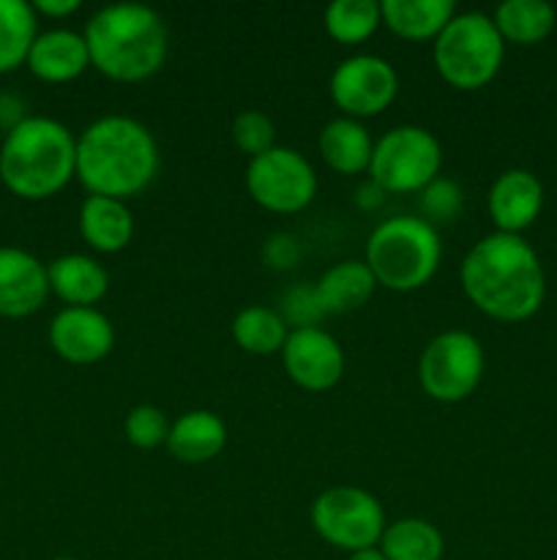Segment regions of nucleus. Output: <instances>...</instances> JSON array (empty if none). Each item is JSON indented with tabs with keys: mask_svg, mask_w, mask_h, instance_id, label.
Masks as SVG:
<instances>
[{
	"mask_svg": "<svg viewBox=\"0 0 557 560\" xmlns=\"http://www.w3.org/2000/svg\"><path fill=\"white\" fill-rule=\"evenodd\" d=\"M459 279L470 304L500 323L530 320L546 299L544 266L522 235L481 238L464 255Z\"/></svg>",
	"mask_w": 557,
	"mask_h": 560,
	"instance_id": "1",
	"label": "nucleus"
},
{
	"mask_svg": "<svg viewBox=\"0 0 557 560\" xmlns=\"http://www.w3.org/2000/svg\"><path fill=\"white\" fill-rule=\"evenodd\" d=\"M158 167L156 137L129 115H104L76 137V180L87 195L126 202L153 184Z\"/></svg>",
	"mask_w": 557,
	"mask_h": 560,
	"instance_id": "2",
	"label": "nucleus"
},
{
	"mask_svg": "<svg viewBox=\"0 0 557 560\" xmlns=\"http://www.w3.org/2000/svg\"><path fill=\"white\" fill-rule=\"evenodd\" d=\"M85 44L91 66L112 82H142L162 71L169 31L156 9L142 3L104 5L87 20Z\"/></svg>",
	"mask_w": 557,
	"mask_h": 560,
	"instance_id": "3",
	"label": "nucleus"
},
{
	"mask_svg": "<svg viewBox=\"0 0 557 560\" xmlns=\"http://www.w3.org/2000/svg\"><path fill=\"white\" fill-rule=\"evenodd\" d=\"M76 178V137L69 126L27 115L0 145V180L22 200H47Z\"/></svg>",
	"mask_w": 557,
	"mask_h": 560,
	"instance_id": "4",
	"label": "nucleus"
},
{
	"mask_svg": "<svg viewBox=\"0 0 557 560\" xmlns=\"http://www.w3.org/2000/svg\"><path fill=\"white\" fill-rule=\"evenodd\" d=\"M364 262L377 279V288L413 293L429 284L440 268V233L420 217L386 219L371 230Z\"/></svg>",
	"mask_w": 557,
	"mask_h": 560,
	"instance_id": "5",
	"label": "nucleus"
},
{
	"mask_svg": "<svg viewBox=\"0 0 557 560\" xmlns=\"http://www.w3.org/2000/svg\"><path fill=\"white\" fill-rule=\"evenodd\" d=\"M437 74L457 91H481L500 71L506 42L484 11L457 14L431 44Z\"/></svg>",
	"mask_w": 557,
	"mask_h": 560,
	"instance_id": "6",
	"label": "nucleus"
},
{
	"mask_svg": "<svg viewBox=\"0 0 557 560\" xmlns=\"http://www.w3.org/2000/svg\"><path fill=\"white\" fill-rule=\"evenodd\" d=\"M442 148L424 126H396L375 142L369 178L386 195H415L440 178Z\"/></svg>",
	"mask_w": 557,
	"mask_h": 560,
	"instance_id": "7",
	"label": "nucleus"
},
{
	"mask_svg": "<svg viewBox=\"0 0 557 560\" xmlns=\"http://www.w3.org/2000/svg\"><path fill=\"white\" fill-rule=\"evenodd\" d=\"M386 525L382 503L360 487H331L311 503L315 534L349 556L380 545Z\"/></svg>",
	"mask_w": 557,
	"mask_h": 560,
	"instance_id": "8",
	"label": "nucleus"
},
{
	"mask_svg": "<svg viewBox=\"0 0 557 560\" xmlns=\"http://www.w3.org/2000/svg\"><path fill=\"white\" fill-rule=\"evenodd\" d=\"M486 359L478 339L467 331H442L418 359V383L435 402H464L484 381Z\"/></svg>",
	"mask_w": 557,
	"mask_h": 560,
	"instance_id": "9",
	"label": "nucleus"
},
{
	"mask_svg": "<svg viewBox=\"0 0 557 560\" xmlns=\"http://www.w3.org/2000/svg\"><path fill=\"white\" fill-rule=\"evenodd\" d=\"M246 191L265 211L289 217L311 206L317 197V173L295 148L276 145L262 156L249 159Z\"/></svg>",
	"mask_w": 557,
	"mask_h": 560,
	"instance_id": "10",
	"label": "nucleus"
},
{
	"mask_svg": "<svg viewBox=\"0 0 557 560\" xmlns=\"http://www.w3.org/2000/svg\"><path fill=\"white\" fill-rule=\"evenodd\" d=\"M399 93V74L380 55L344 58L331 74V98L344 118H377L393 104Z\"/></svg>",
	"mask_w": 557,
	"mask_h": 560,
	"instance_id": "11",
	"label": "nucleus"
},
{
	"mask_svg": "<svg viewBox=\"0 0 557 560\" xmlns=\"http://www.w3.org/2000/svg\"><path fill=\"white\" fill-rule=\"evenodd\" d=\"M282 364L295 386L322 394L344 377V350L320 326L293 328L282 348Z\"/></svg>",
	"mask_w": 557,
	"mask_h": 560,
	"instance_id": "12",
	"label": "nucleus"
},
{
	"mask_svg": "<svg viewBox=\"0 0 557 560\" xmlns=\"http://www.w3.org/2000/svg\"><path fill=\"white\" fill-rule=\"evenodd\" d=\"M49 348L69 364H98L112 353L115 328L96 306H66L49 323Z\"/></svg>",
	"mask_w": 557,
	"mask_h": 560,
	"instance_id": "13",
	"label": "nucleus"
},
{
	"mask_svg": "<svg viewBox=\"0 0 557 560\" xmlns=\"http://www.w3.org/2000/svg\"><path fill=\"white\" fill-rule=\"evenodd\" d=\"M486 211L497 228L495 233L522 235L544 211V186L538 175L522 167L497 175L486 195Z\"/></svg>",
	"mask_w": 557,
	"mask_h": 560,
	"instance_id": "14",
	"label": "nucleus"
},
{
	"mask_svg": "<svg viewBox=\"0 0 557 560\" xmlns=\"http://www.w3.org/2000/svg\"><path fill=\"white\" fill-rule=\"evenodd\" d=\"M47 266L16 246H0V317L22 320L47 304Z\"/></svg>",
	"mask_w": 557,
	"mask_h": 560,
	"instance_id": "15",
	"label": "nucleus"
},
{
	"mask_svg": "<svg viewBox=\"0 0 557 560\" xmlns=\"http://www.w3.org/2000/svg\"><path fill=\"white\" fill-rule=\"evenodd\" d=\"M25 66L36 80L49 82V85H63L74 82L76 77L91 69V55L82 33L55 27V31L38 33L27 52Z\"/></svg>",
	"mask_w": 557,
	"mask_h": 560,
	"instance_id": "16",
	"label": "nucleus"
},
{
	"mask_svg": "<svg viewBox=\"0 0 557 560\" xmlns=\"http://www.w3.org/2000/svg\"><path fill=\"white\" fill-rule=\"evenodd\" d=\"M49 293L66 306H96L109 290V273L91 255H60L47 266Z\"/></svg>",
	"mask_w": 557,
	"mask_h": 560,
	"instance_id": "17",
	"label": "nucleus"
},
{
	"mask_svg": "<svg viewBox=\"0 0 557 560\" xmlns=\"http://www.w3.org/2000/svg\"><path fill=\"white\" fill-rule=\"evenodd\" d=\"M227 446V424L213 410H189L169 424L167 448L178 463L202 465Z\"/></svg>",
	"mask_w": 557,
	"mask_h": 560,
	"instance_id": "18",
	"label": "nucleus"
},
{
	"mask_svg": "<svg viewBox=\"0 0 557 560\" xmlns=\"http://www.w3.org/2000/svg\"><path fill=\"white\" fill-rule=\"evenodd\" d=\"M80 233L91 249L118 255L134 238V213L123 200L87 195L80 206Z\"/></svg>",
	"mask_w": 557,
	"mask_h": 560,
	"instance_id": "19",
	"label": "nucleus"
},
{
	"mask_svg": "<svg viewBox=\"0 0 557 560\" xmlns=\"http://www.w3.org/2000/svg\"><path fill=\"white\" fill-rule=\"evenodd\" d=\"M317 148H320V156L328 164V170L339 175H360L369 173L375 140L360 120L342 115V118H333L331 124L322 126Z\"/></svg>",
	"mask_w": 557,
	"mask_h": 560,
	"instance_id": "20",
	"label": "nucleus"
},
{
	"mask_svg": "<svg viewBox=\"0 0 557 560\" xmlns=\"http://www.w3.org/2000/svg\"><path fill=\"white\" fill-rule=\"evenodd\" d=\"M382 25L404 42H435L457 16L453 0H382Z\"/></svg>",
	"mask_w": 557,
	"mask_h": 560,
	"instance_id": "21",
	"label": "nucleus"
},
{
	"mask_svg": "<svg viewBox=\"0 0 557 560\" xmlns=\"http://www.w3.org/2000/svg\"><path fill=\"white\" fill-rule=\"evenodd\" d=\"M315 290L325 315H347L366 306L375 295L377 279L364 260H344L328 268L315 282Z\"/></svg>",
	"mask_w": 557,
	"mask_h": 560,
	"instance_id": "22",
	"label": "nucleus"
},
{
	"mask_svg": "<svg viewBox=\"0 0 557 560\" xmlns=\"http://www.w3.org/2000/svg\"><path fill=\"white\" fill-rule=\"evenodd\" d=\"M491 22L506 44L533 47L552 36L557 25V11L546 0H506L495 9Z\"/></svg>",
	"mask_w": 557,
	"mask_h": 560,
	"instance_id": "23",
	"label": "nucleus"
},
{
	"mask_svg": "<svg viewBox=\"0 0 557 560\" xmlns=\"http://www.w3.org/2000/svg\"><path fill=\"white\" fill-rule=\"evenodd\" d=\"M377 550L388 560H442L446 539L429 520L404 517L386 525Z\"/></svg>",
	"mask_w": 557,
	"mask_h": 560,
	"instance_id": "24",
	"label": "nucleus"
},
{
	"mask_svg": "<svg viewBox=\"0 0 557 560\" xmlns=\"http://www.w3.org/2000/svg\"><path fill=\"white\" fill-rule=\"evenodd\" d=\"M38 36V16L25 0H0V74L25 66Z\"/></svg>",
	"mask_w": 557,
	"mask_h": 560,
	"instance_id": "25",
	"label": "nucleus"
},
{
	"mask_svg": "<svg viewBox=\"0 0 557 560\" xmlns=\"http://www.w3.org/2000/svg\"><path fill=\"white\" fill-rule=\"evenodd\" d=\"M229 331H233L235 345L251 355L282 353L284 342L289 337L287 323L271 306H244L235 315Z\"/></svg>",
	"mask_w": 557,
	"mask_h": 560,
	"instance_id": "26",
	"label": "nucleus"
},
{
	"mask_svg": "<svg viewBox=\"0 0 557 560\" xmlns=\"http://www.w3.org/2000/svg\"><path fill=\"white\" fill-rule=\"evenodd\" d=\"M382 25V11L377 0H333L325 9L328 36L344 47L364 44Z\"/></svg>",
	"mask_w": 557,
	"mask_h": 560,
	"instance_id": "27",
	"label": "nucleus"
},
{
	"mask_svg": "<svg viewBox=\"0 0 557 560\" xmlns=\"http://www.w3.org/2000/svg\"><path fill=\"white\" fill-rule=\"evenodd\" d=\"M233 142L249 159L262 156L276 148V124L262 109H244L233 120Z\"/></svg>",
	"mask_w": 557,
	"mask_h": 560,
	"instance_id": "28",
	"label": "nucleus"
},
{
	"mask_svg": "<svg viewBox=\"0 0 557 560\" xmlns=\"http://www.w3.org/2000/svg\"><path fill=\"white\" fill-rule=\"evenodd\" d=\"M123 432L131 446L142 448V452H151V448L167 446L169 419L156 405H137L126 416Z\"/></svg>",
	"mask_w": 557,
	"mask_h": 560,
	"instance_id": "29",
	"label": "nucleus"
},
{
	"mask_svg": "<svg viewBox=\"0 0 557 560\" xmlns=\"http://www.w3.org/2000/svg\"><path fill=\"white\" fill-rule=\"evenodd\" d=\"M462 189L453 180L437 178L420 191V213H424L420 219H426L429 224L451 222V219H457L462 213Z\"/></svg>",
	"mask_w": 557,
	"mask_h": 560,
	"instance_id": "30",
	"label": "nucleus"
},
{
	"mask_svg": "<svg viewBox=\"0 0 557 560\" xmlns=\"http://www.w3.org/2000/svg\"><path fill=\"white\" fill-rule=\"evenodd\" d=\"M282 320L287 323V328H315L320 317H325L322 312L320 299H317L315 284H298V288L289 290L282 299Z\"/></svg>",
	"mask_w": 557,
	"mask_h": 560,
	"instance_id": "31",
	"label": "nucleus"
},
{
	"mask_svg": "<svg viewBox=\"0 0 557 560\" xmlns=\"http://www.w3.org/2000/svg\"><path fill=\"white\" fill-rule=\"evenodd\" d=\"M295 255H298V246L293 244L289 235H273L271 244H268L265 257L273 268H289L293 266Z\"/></svg>",
	"mask_w": 557,
	"mask_h": 560,
	"instance_id": "32",
	"label": "nucleus"
},
{
	"mask_svg": "<svg viewBox=\"0 0 557 560\" xmlns=\"http://www.w3.org/2000/svg\"><path fill=\"white\" fill-rule=\"evenodd\" d=\"M36 16H47V20H66V16L80 11V0H36L31 3Z\"/></svg>",
	"mask_w": 557,
	"mask_h": 560,
	"instance_id": "33",
	"label": "nucleus"
},
{
	"mask_svg": "<svg viewBox=\"0 0 557 560\" xmlns=\"http://www.w3.org/2000/svg\"><path fill=\"white\" fill-rule=\"evenodd\" d=\"M22 102L16 96H11V93H0V126L5 129V135H9L14 126H20L22 120L27 118L25 113H22Z\"/></svg>",
	"mask_w": 557,
	"mask_h": 560,
	"instance_id": "34",
	"label": "nucleus"
},
{
	"mask_svg": "<svg viewBox=\"0 0 557 560\" xmlns=\"http://www.w3.org/2000/svg\"><path fill=\"white\" fill-rule=\"evenodd\" d=\"M347 560H388L386 556H382L377 547H371V550H360V552H353Z\"/></svg>",
	"mask_w": 557,
	"mask_h": 560,
	"instance_id": "35",
	"label": "nucleus"
},
{
	"mask_svg": "<svg viewBox=\"0 0 557 560\" xmlns=\"http://www.w3.org/2000/svg\"><path fill=\"white\" fill-rule=\"evenodd\" d=\"M55 560H80V558H55Z\"/></svg>",
	"mask_w": 557,
	"mask_h": 560,
	"instance_id": "36",
	"label": "nucleus"
}]
</instances>
